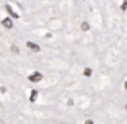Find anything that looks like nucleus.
<instances>
[{"label": "nucleus", "mask_w": 127, "mask_h": 124, "mask_svg": "<svg viewBox=\"0 0 127 124\" xmlns=\"http://www.w3.org/2000/svg\"><path fill=\"white\" fill-rule=\"evenodd\" d=\"M28 80H30V82H33V83L41 82V80H42V74H41V72H33V74H30Z\"/></svg>", "instance_id": "obj_1"}, {"label": "nucleus", "mask_w": 127, "mask_h": 124, "mask_svg": "<svg viewBox=\"0 0 127 124\" xmlns=\"http://www.w3.org/2000/svg\"><path fill=\"white\" fill-rule=\"evenodd\" d=\"M2 26L7 28V30H11V28H13V20L11 18H3L2 20Z\"/></svg>", "instance_id": "obj_2"}, {"label": "nucleus", "mask_w": 127, "mask_h": 124, "mask_svg": "<svg viewBox=\"0 0 127 124\" xmlns=\"http://www.w3.org/2000/svg\"><path fill=\"white\" fill-rule=\"evenodd\" d=\"M26 47L30 49V51H33V52H39V51H41V47H39V46L34 44V42H31V41L26 42Z\"/></svg>", "instance_id": "obj_3"}, {"label": "nucleus", "mask_w": 127, "mask_h": 124, "mask_svg": "<svg viewBox=\"0 0 127 124\" xmlns=\"http://www.w3.org/2000/svg\"><path fill=\"white\" fill-rule=\"evenodd\" d=\"M5 8H7V11H8V13H10V15L11 16H13V18H18V13H15V11H13V10H11V7H10V5H7V7H5Z\"/></svg>", "instance_id": "obj_4"}, {"label": "nucleus", "mask_w": 127, "mask_h": 124, "mask_svg": "<svg viewBox=\"0 0 127 124\" xmlns=\"http://www.w3.org/2000/svg\"><path fill=\"white\" fill-rule=\"evenodd\" d=\"M36 98H37V90H33L30 95V101H36Z\"/></svg>", "instance_id": "obj_5"}, {"label": "nucleus", "mask_w": 127, "mask_h": 124, "mask_svg": "<svg viewBox=\"0 0 127 124\" xmlns=\"http://www.w3.org/2000/svg\"><path fill=\"white\" fill-rule=\"evenodd\" d=\"M83 74H85L86 77H90L91 75V69H85V72H83Z\"/></svg>", "instance_id": "obj_6"}, {"label": "nucleus", "mask_w": 127, "mask_h": 124, "mask_svg": "<svg viewBox=\"0 0 127 124\" xmlns=\"http://www.w3.org/2000/svg\"><path fill=\"white\" fill-rule=\"evenodd\" d=\"M88 28H90V25H88V23H83V25H82V30H83V31H86Z\"/></svg>", "instance_id": "obj_7"}, {"label": "nucleus", "mask_w": 127, "mask_h": 124, "mask_svg": "<svg viewBox=\"0 0 127 124\" xmlns=\"http://www.w3.org/2000/svg\"><path fill=\"white\" fill-rule=\"evenodd\" d=\"M121 8H122V10H127V0H124V2H122V5H121Z\"/></svg>", "instance_id": "obj_8"}, {"label": "nucleus", "mask_w": 127, "mask_h": 124, "mask_svg": "<svg viewBox=\"0 0 127 124\" xmlns=\"http://www.w3.org/2000/svg\"><path fill=\"white\" fill-rule=\"evenodd\" d=\"M11 51H13V52L16 54V52H18V47H16V46H11Z\"/></svg>", "instance_id": "obj_9"}, {"label": "nucleus", "mask_w": 127, "mask_h": 124, "mask_svg": "<svg viewBox=\"0 0 127 124\" xmlns=\"http://www.w3.org/2000/svg\"><path fill=\"white\" fill-rule=\"evenodd\" d=\"M85 124H93V121H86V123Z\"/></svg>", "instance_id": "obj_10"}]
</instances>
